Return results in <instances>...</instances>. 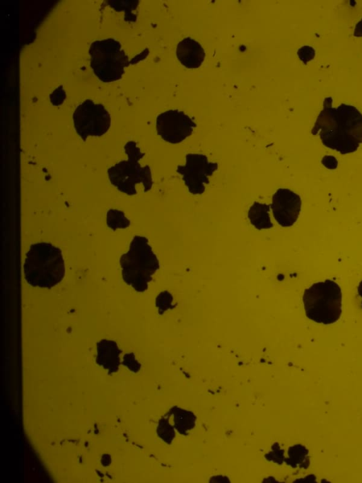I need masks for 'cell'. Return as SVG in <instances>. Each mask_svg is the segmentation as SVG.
<instances>
[{"label":"cell","instance_id":"1","mask_svg":"<svg viewBox=\"0 0 362 483\" xmlns=\"http://www.w3.org/2000/svg\"><path fill=\"white\" fill-rule=\"evenodd\" d=\"M311 134L317 135L325 147L341 154L354 153L362 144V112L351 104L333 107V98L326 96Z\"/></svg>","mask_w":362,"mask_h":483},{"label":"cell","instance_id":"26","mask_svg":"<svg viewBox=\"0 0 362 483\" xmlns=\"http://www.w3.org/2000/svg\"><path fill=\"white\" fill-rule=\"evenodd\" d=\"M111 456L109 454H103L101 458V464L104 467H107L111 464Z\"/></svg>","mask_w":362,"mask_h":483},{"label":"cell","instance_id":"4","mask_svg":"<svg viewBox=\"0 0 362 483\" xmlns=\"http://www.w3.org/2000/svg\"><path fill=\"white\" fill-rule=\"evenodd\" d=\"M127 159L122 160L110 166L107 170L108 179L117 190L129 196L137 194L136 185L142 184L144 192H149L153 185L150 166H142L139 161L145 156L137 143L131 140L124 145Z\"/></svg>","mask_w":362,"mask_h":483},{"label":"cell","instance_id":"6","mask_svg":"<svg viewBox=\"0 0 362 483\" xmlns=\"http://www.w3.org/2000/svg\"><path fill=\"white\" fill-rule=\"evenodd\" d=\"M90 66L98 80L112 83L120 80L131 61L122 44L112 37L93 41L88 49Z\"/></svg>","mask_w":362,"mask_h":483},{"label":"cell","instance_id":"13","mask_svg":"<svg viewBox=\"0 0 362 483\" xmlns=\"http://www.w3.org/2000/svg\"><path fill=\"white\" fill-rule=\"evenodd\" d=\"M270 204L255 201L247 211L250 223L257 230L270 229L273 223L270 218Z\"/></svg>","mask_w":362,"mask_h":483},{"label":"cell","instance_id":"18","mask_svg":"<svg viewBox=\"0 0 362 483\" xmlns=\"http://www.w3.org/2000/svg\"><path fill=\"white\" fill-rule=\"evenodd\" d=\"M173 297L170 292L163 291L159 293L155 301L158 315H162L169 309L174 308L176 305H173Z\"/></svg>","mask_w":362,"mask_h":483},{"label":"cell","instance_id":"10","mask_svg":"<svg viewBox=\"0 0 362 483\" xmlns=\"http://www.w3.org/2000/svg\"><path fill=\"white\" fill-rule=\"evenodd\" d=\"M270 208L274 220L279 226L291 227L300 214L301 197L288 188H278L272 195Z\"/></svg>","mask_w":362,"mask_h":483},{"label":"cell","instance_id":"7","mask_svg":"<svg viewBox=\"0 0 362 483\" xmlns=\"http://www.w3.org/2000/svg\"><path fill=\"white\" fill-rule=\"evenodd\" d=\"M111 115L105 106L86 99L78 105L72 113L76 133L83 142L88 136L99 137L105 134L111 127Z\"/></svg>","mask_w":362,"mask_h":483},{"label":"cell","instance_id":"9","mask_svg":"<svg viewBox=\"0 0 362 483\" xmlns=\"http://www.w3.org/2000/svg\"><path fill=\"white\" fill-rule=\"evenodd\" d=\"M197 123L184 111L173 109L159 113L156 118L157 134L165 142L180 144L190 136Z\"/></svg>","mask_w":362,"mask_h":483},{"label":"cell","instance_id":"27","mask_svg":"<svg viewBox=\"0 0 362 483\" xmlns=\"http://www.w3.org/2000/svg\"><path fill=\"white\" fill-rule=\"evenodd\" d=\"M357 291L360 298L361 299V303L362 307V280H361L358 283Z\"/></svg>","mask_w":362,"mask_h":483},{"label":"cell","instance_id":"8","mask_svg":"<svg viewBox=\"0 0 362 483\" xmlns=\"http://www.w3.org/2000/svg\"><path fill=\"white\" fill-rule=\"evenodd\" d=\"M218 168V163L209 161L207 156L189 153L185 155V163L177 165L175 171L181 175L188 192L192 195H199L205 192L209 177Z\"/></svg>","mask_w":362,"mask_h":483},{"label":"cell","instance_id":"16","mask_svg":"<svg viewBox=\"0 0 362 483\" xmlns=\"http://www.w3.org/2000/svg\"><path fill=\"white\" fill-rule=\"evenodd\" d=\"M171 417L172 414L168 411L158 420L156 427L158 436L168 445H170L175 438V429L173 424L170 421Z\"/></svg>","mask_w":362,"mask_h":483},{"label":"cell","instance_id":"22","mask_svg":"<svg viewBox=\"0 0 362 483\" xmlns=\"http://www.w3.org/2000/svg\"><path fill=\"white\" fill-rule=\"evenodd\" d=\"M66 98V93L62 86L57 88L49 95L50 102L53 105H62Z\"/></svg>","mask_w":362,"mask_h":483},{"label":"cell","instance_id":"12","mask_svg":"<svg viewBox=\"0 0 362 483\" xmlns=\"http://www.w3.org/2000/svg\"><path fill=\"white\" fill-rule=\"evenodd\" d=\"M97 355L95 363L107 370L109 375L118 371L120 365V354L122 351L116 342L101 339L96 344Z\"/></svg>","mask_w":362,"mask_h":483},{"label":"cell","instance_id":"28","mask_svg":"<svg viewBox=\"0 0 362 483\" xmlns=\"http://www.w3.org/2000/svg\"><path fill=\"white\" fill-rule=\"evenodd\" d=\"M308 477H309V475L307 476V477H305L304 478V479H306V480H305V481H308ZM302 480H303V479H296V480H294L293 482H301Z\"/></svg>","mask_w":362,"mask_h":483},{"label":"cell","instance_id":"20","mask_svg":"<svg viewBox=\"0 0 362 483\" xmlns=\"http://www.w3.org/2000/svg\"><path fill=\"white\" fill-rule=\"evenodd\" d=\"M296 54L302 63L306 65L315 59L316 51L313 46L304 45L298 49Z\"/></svg>","mask_w":362,"mask_h":483},{"label":"cell","instance_id":"21","mask_svg":"<svg viewBox=\"0 0 362 483\" xmlns=\"http://www.w3.org/2000/svg\"><path fill=\"white\" fill-rule=\"evenodd\" d=\"M122 364L135 373H138L141 368V364L136 359L134 352L125 354L123 356Z\"/></svg>","mask_w":362,"mask_h":483},{"label":"cell","instance_id":"17","mask_svg":"<svg viewBox=\"0 0 362 483\" xmlns=\"http://www.w3.org/2000/svg\"><path fill=\"white\" fill-rule=\"evenodd\" d=\"M106 223L108 228L115 231L117 229H125L131 224L124 211L117 209H110L106 213Z\"/></svg>","mask_w":362,"mask_h":483},{"label":"cell","instance_id":"15","mask_svg":"<svg viewBox=\"0 0 362 483\" xmlns=\"http://www.w3.org/2000/svg\"><path fill=\"white\" fill-rule=\"evenodd\" d=\"M288 457L284 462L291 467L307 470L310 465L308 449L302 444L291 446L287 450Z\"/></svg>","mask_w":362,"mask_h":483},{"label":"cell","instance_id":"3","mask_svg":"<svg viewBox=\"0 0 362 483\" xmlns=\"http://www.w3.org/2000/svg\"><path fill=\"white\" fill-rule=\"evenodd\" d=\"M123 281L136 291L143 293L148 290L153 275L159 269L160 262L144 235H134L127 252L119 257Z\"/></svg>","mask_w":362,"mask_h":483},{"label":"cell","instance_id":"14","mask_svg":"<svg viewBox=\"0 0 362 483\" xmlns=\"http://www.w3.org/2000/svg\"><path fill=\"white\" fill-rule=\"evenodd\" d=\"M173 416L175 430L182 436H187L196 426L197 416L189 410L173 406L168 410Z\"/></svg>","mask_w":362,"mask_h":483},{"label":"cell","instance_id":"25","mask_svg":"<svg viewBox=\"0 0 362 483\" xmlns=\"http://www.w3.org/2000/svg\"><path fill=\"white\" fill-rule=\"evenodd\" d=\"M211 482H230V479L226 477V476H223V475H216L211 477L209 480Z\"/></svg>","mask_w":362,"mask_h":483},{"label":"cell","instance_id":"5","mask_svg":"<svg viewBox=\"0 0 362 483\" xmlns=\"http://www.w3.org/2000/svg\"><path fill=\"white\" fill-rule=\"evenodd\" d=\"M306 317L325 325L336 323L342 314V291L332 279L317 281L306 288L302 298Z\"/></svg>","mask_w":362,"mask_h":483},{"label":"cell","instance_id":"2","mask_svg":"<svg viewBox=\"0 0 362 483\" xmlns=\"http://www.w3.org/2000/svg\"><path fill=\"white\" fill-rule=\"evenodd\" d=\"M65 262L62 250L46 242L30 245L23 263L26 283L33 287L51 289L65 277Z\"/></svg>","mask_w":362,"mask_h":483},{"label":"cell","instance_id":"23","mask_svg":"<svg viewBox=\"0 0 362 483\" xmlns=\"http://www.w3.org/2000/svg\"><path fill=\"white\" fill-rule=\"evenodd\" d=\"M321 163L329 170H335L338 166V161L332 155H325L321 159Z\"/></svg>","mask_w":362,"mask_h":483},{"label":"cell","instance_id":"19","mask_svg":"<svg viewBox=\"0 0 362 483\" xmlns=\"http://www.w3.org/2000/svg\"><path fill=\"white\" fill-rule=\"evenodd\" d=\"M264 458L273 463L282 465L284 462V450L278 442H274L271 446V450L264 455Z\"/></svg>","mask_w":362,"mask_h":483},{"label":"cell","instance_id":"11","mask_svg":"<svg viewBox=\"0 0 362 483\" xmlns=\"http://www.w3.org/2000/svg\"><path fill=\"white\" fill-rule=\"evenodd\" d=\"M175 55L182 66L187 69H196L203 64L206 53L198 41L186 37L177 44Z\"/></svg>","mask_w":362,"mask_h":483},{"label":"cell","instance_id":"24","mask_svg":"<svg viewBox=\"0 0 362 483\" xmlns=\"http://www.w3.org/2000/svg\"><path fill=\"white\" fill-rule=\"evenodd\" d=\"M353 36L355 37H362V17L355 24Z\"/></svg>","mask_w":362,"mask_h":483}]
</instances>
